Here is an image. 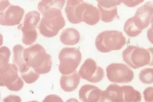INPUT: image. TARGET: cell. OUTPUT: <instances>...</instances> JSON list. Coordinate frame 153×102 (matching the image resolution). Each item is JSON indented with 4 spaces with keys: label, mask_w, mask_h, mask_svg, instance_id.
<instances>
[{
    "label": "cell",
    "mask_w": 153,
    "mask_h": 102,
    "mask_svg": "<svg viewBox=\"0 0 153 102\" xmlns=\"http://www.w3.org/2000/svg\"><path fill=\"white\" fill-rule=\"evenodd\" d=\"M126 44V39L123 34L116 30L103 31L97 35L95 46L102 52H108L120 50Z\"/></svg>",
    "instance_id": "obj_1"
},
{
    "label": "cell",
    "mask_w": 153,
    "mask_h": 102,
    "mask_svg": "<svg viewBox=\"0 0 153 102\" xmlns=\"http://www.w3.org/2000/svg\"><path fill=\"white\" fill-rule=\"evenodd\" d=\"M61 8L53 7L43 13L45 16L40 25L42 35L47 37L56 35L59 30L65 24L64 19L61 13Z\"/></svg>",
    "instance_id": "obj_2"
},
{
    "label": "cell",
    "mask_w": 153,
    "mask_h": 102,
    "mask_svg": "<svg viewBox=\"0 0 153 102\" xmlns=\"http://www.w3.org/2000/svg\"><path fill=\"white\" fill-rule=\"evenodd\" d=\"M152 49H145L134 45L128 46L123 51V61L134 69L152 64Z\"/></svg>",
    "instance_id": "obj_3"
},
{
    "label": "cell",
    "mask_w": 153,
    "mask_h": 102,
    "mask_svg": "<svg viewBox=\"0 0 153 102\" xmlns=\"http://www.w3.org/2000/svg\"><path fill=\"white\" fill-rule=\"evenodd\" d=\"M106 70L108 79L114 83H128L134 78L133 70L123 64L113 63L108 65Z\"/></svg>",
    "instance_id": "obj_4"
},
{
    "label": "cell",
    "mask_w": 153,
    "mask_h": 102,
    "mask_svg": "<svg viewBox=\"0 0 153 102\" xmlns=\"http://www.w3.org/2000/svg\"><path fill=\"white\" fill-rule=\"evenodd\" d=\"M59 70L62 74H69L75 70L81 59L80 52L76 48H66L60 53Z\"/></svg>",
    "instance_id": "obj_5"
},
{
    "label": "cell",
    "mask_w": 153,
    "mask_h": 102,
    "mask_svg": "<svg viewBox=\"0 0 153 102\" xmlns=\"http://www.w3.org/2000/svg\"><path fill=\"white\" fill-rule=\"evenodd\" d=\"M79 74L83 78L93 83L102 81L104 76L103 69L91 58L85 61L80 68Z\"/></svg>",
    "instance_id": "obj_6"
},
{
    "label": "cell",
    "mask_w": 153,
    "mask_h": 102,
    "mask_svg": "<svg viewBox=\"0 0 153 102\" xmlns=\"http://www.w3.org/2000/svg\"><path fill=\"white\" fill-rule=\"evenodd\" d=\"M153 15V3L148 1L137 9L135 15L133 17V21L136 27L143 31L152 23Z\"/></svg>",
    "instance_id": "obj_7"
},
{
    "label": "cell",
    "mask_w": 153,
    "mask_h": 102,
    "mask_svg": "<svg viewBox=\"0 0 153 102\" xmlns=\"http://www.w3.org/2000/svg\"><path fill=\"white\" fill-rule=\"evenodd\" d=\"M97 2L100 19L102 21L110 23L118 17L117 6L122 3V1L99 0Z\"/></svg>",
    "instance_id": "obj_8"
},
{
    "label": "cell",
    "mask_w": 153,
    "mask_h": 102,
    "mask_svg": "<svg viewBox=\"0 0 153 102\" xmlns=\"http://www.w3.org/2000/svg\"><path fill=\"white\" fill-rule=\"evenodd\" d=\"M99 102H124L123 87L117 84H110L102 92Z\"/></svg>",
    "instance_id": "obj_9"
},
{
    "label": "cell",
    "mask_w": 153,
    "mask_h": 102,
    "mask_svg": "<svg viewBox=\"0 0 153 102\" xmlns=\"http://www.w3.org/2000/svg\"><path fill=\"white\" fill-rule=\"evenodd\" d=\"M84 1H69L67 2L66 13L68 20L73 24L81 22V13Z\"/></svg>",
    "instance_id": "obj_10"
},
{
    "label": "cell",
    "mask_w": 153,
    "mask_h": 102,
    "mask_svg": "<svg viewBox=\"0 0 153 102\" xmlns=\"http://www.w3.org/2000/svg\"><path fill=\"white\" fill-rule=\"evenodd\" d=\"M81 18V21H84L88 25H95L100 20V15L98 8L93 5L84 2Z\"/></svg>",
    "instance_id": "obj_11"
},
{
    "label": "cell",
    "mask_w": 153,
    "mask_h": 102,
    "mask_svg": "<svg viewBox=\"0 0 153 102\" xmlns=\"http://www.w3.org/2000/svg\"><path fill=\"white\" fill-rule=\"evenodd\" d=\"M102 91L91 84L83 86L79 91L80 99L84 102H99Z\"/></svg>",
    "instance_id": "obj_12"
},
{
    "label": "cell",
    "mask_w": 153,
    "mask_h": 102,
    "mask_svg": "<svg viewBox=\"0 0 153 102\" xmlns=\"http://www.w3.org/2000/svg\"><path fill=\"white\" fill-rule=\"evenodd\" d=\"M80 39L79 33L76 29L68 28L63 31L60 36L61 42L67 45H74Z\"/></svg>",
    "instance_id": "obj_13"
},
{
    "label": "cell",
    "mask_w": 153,
    "mask_h": 102,
    "mask_svg": "<svg viewBox=\"0 0 153 102\" xmlns=\"http://www.w3.org/2000/svg\"><path fill=\"white\" fill-rule=\"evenodd\" d=\"M79 82L77 74L61 77V86L65 91H72L76 88Z\"/></svg>",
    "instance_id": "obj_14"
},
{
    "label": "cell",
    "mask_w": 153,
    "mask_h": 102,
    "mask_svg": "<svg viewBox=\"0 0 153 102\" xmlns=\"http://www.w3.org/2000/svg\"><path fill=\"white\" fill-rule=\"evenodd\" d=\"M124 102H140L142 100L141 93L130 86H122Z\"/></svg>",
    "instance_id": "obj_15"
},
{
    "label": "cell",
    "mask_w": 153,
    "mask_h": 102,
    "mask_svg": "<svg viewBox=\"0 0 153 102\" xmlns=\"http://www.w3.org/2000/svg\"><path fill=\"white\" fill-rule=\"evenodd\" d=\"M124 31L127 35L131 37H136L142 32L136 27L134 23L133 17L129 18L126 21L124 25Z\"/></svg>",
    "instance_id": "obj_16"
},
{
    "label": "cell",
    "mask_w": 153,
    "mask_h": 102,
    "mask_svg": "<svg viewBox=\"0 0 153 102\" xmlns=\"http://www.w3.org/2000/svg\"><path fill=\"white\" fill-rule=\"evenodd\" d=\"M153 72L152 68L143 69L139 74V79L145 84H151L153 83Z\"/></svg>",
    "instance_id": "obj_17"
},
{
    "label": "cell",
    "mask_w": 153,
    "mask_h": 102,
    "mask_svg": "<svg viewBox=\"0 0 153 102\" xmlns=\"http://www.w3.org/2000/svg\"><path fill=\"white\" fill-rule=\"evenodd\" d=\"M153 88L152 87H149L143 91L144 99L146 102H153Z\"/></svg>",
    "instance_id": "obj_18"
},
{
    "label": "cell",
    "mask_w": 153,
    "mask_h": 102,
    "mask_svg": "<svg viewBox=\"0 0 153 102\" xmlns=\"http://www.w3.org/2000/svg\"><path fill=\"white\" fill-rule=\"evenodd\" d=\"M122 2H123L125 4L129 7H133L136 5L141 4L143 2V1H122Z\"/></svg>",
    "instance_id": "obj_19"
},
{
    "label": "cell",
    "mask_w": 153,
    "mask_h": 102,
    "mask_svg": "<svg viewBox=\"0 0 153 102\" xmlns=\"http://www.w3.org/2000/svg\"><path fill=\"white\" fill-rule=\"evenodd\" d=\"M67 102H79L77 100H75V99H71L70 100H68L67 101Z\"/></svg>",
    "instance_id": "obj_20"
}]
</instances>
